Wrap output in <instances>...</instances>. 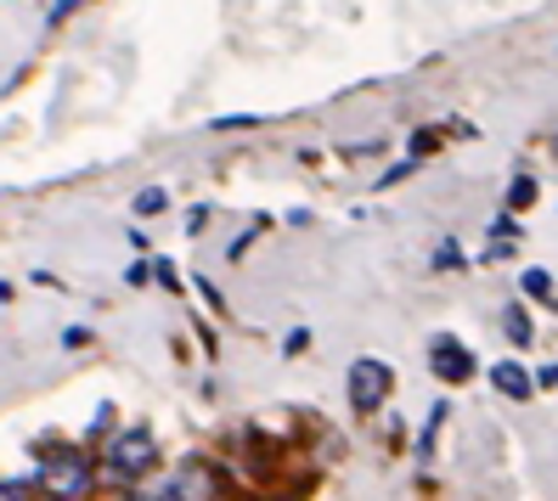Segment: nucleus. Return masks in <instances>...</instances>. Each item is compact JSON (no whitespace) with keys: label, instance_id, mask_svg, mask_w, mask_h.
Segmentation results:
<instances>
[{"label":"nucleus","instance_id":"obj_18","mask_svg":"<svg viewBox=\"0 0 558 501\" xmlns=\"http://www.w3.org/2000/svg\"><path fill=\"white\" fill-rule=\"evenodd\" d=\"M542 389H558V366H542V378H536Z\"/></svg>","mask_w":558,"mask_h":501},{"label":"nucleus","instance_id":"obj_6","mask_svg":"<svg viewBox=\"0 0 558 501\" xmlns=\"http://www.w3.org/2000/svg\"><path fill=\"white\" fill-rule=\"evenodd\" d=\"M158 496H215V479L209 474H181V479H170Z\"/></svg>","mask_w":558,"mask_h":501},{"label":"nucleus","instance_id":"obj_8","mask_svg":"<svg viewBox=\"0 0 558 501\" xmlns=\"http://www.w3.org/2000/svg\"><path fill=\"white\" fill-rule=\"evenodd\" d=\"M502 332H508V339L524 350V344H531V316H524L519 305H508V316H502Z\"/></svg>","mask_w":558,"mask_h":501},{"label":"nucleus","instance_id":"obj_10","mask_svg":"<svg viewBox=\"0 0 558 501\" xmlns=\"http://www.w3.org/2000/svg\"><path fill=\"white\" fill-rule=\"evenodd\" d=\"M519 288L531 293V298H542V305L553 298V277H547V271H524V277H519Z\"/></svg>","mask_w":558,"mask_h":501},{"label":"nucleus","instance_id":"obj_4","mask_svg":"<svg viewBox=\"0 0 558 501\" xmlns=\"http://www.w3.org/2000/svg\"><path fill=\"white\" fill-rule=\"evenodd\" d=\"M40 479H46L51 496H85V490H90V467H85L80 451H69V456H46Z\"/></svg>","mask_w":558,"mask_h":501},{"label":"nucleus","instance_id":"obj_7","mask_svg":"<svg viewBox=\"0 0 558 501\" xmlns=\"http://www.w3.org/2000/svg\"><path fill=\"white\" fill-rule=\"evenodd\" d=\"M130 209H136L142 220H153V215L170 209V192H163V186H147V192H136V204H130Z\"/></svg>","mask_w":558,"mask_h":501},{"label":"nucleus","instance_id":"obj_12","mask_svg":"<svg viewBox=\"0 0 558 501\" xmlns=\"http://www.w3.org/2000/svg\"><path fill=\"white\" fill-rule=\"evenodd\" d=\"M248 124H259L254 113H232V119H215L209 130H248Z\"/></svg>","mask_w":558,"mask_h":501},{"label":"nucleus","instance_id":"obj_13","mask_svg":"<svg viewBox=\"0 0 558 501\" xmlns=\"http://www.w3.org/2000/svg\"><path fill=\"white\" fill-rule=\"evenodd\" d=\"M305 344H311V332H305V327H293V332H288V339H282V350H288V355H300Z\"/></svg>","mask_w":558,"mask_h":501},{"label":"nucleus","instance_id":"obj_14","mask_svg":"<svg viewBox=\"0 0 558 501\" xmlns=\"http://www.w3.org/2000/svg\"><path fill=\"white\" fill-rule=\"evenodd\" d=\"M153 271H158V282H163V288H170V293L181 288V282H175V265H170V259H158V265H153Z\"/></svg>","mask_w":558,"mask_h":501},{"label":"nucleus","instance_id":"obj_9","mask_svg":"<svg viewBox=\"0 0 558 501\" xmlns=\"http://www.w3.org/2000/svg\"><path fill=\"white\" fill-rule=\"evenodd\" d=\"M536 204V181L531 175H513V186H508V209H531Z\"/></svg>","mask_w":558,"mask_h":501},{"label":"nucleus","instance_id":"obj_1","mask_svg":"<svg viewBox=\"0 0 558 501\" xmlns=\"http://www.w3.org/2000/svg\"><path fill=\"white\" fill-rule=\"evenodd\" d=\"M108 467L113 474H124V479H142V474H153L158 467V440L147 428H130V433H119V440L108 445Z\"/></svg>","mask_w":558,"mask_h":501},{"label":"nucleus","instance_id":"obj_16","mask_svg":"<svg viewBox=\"0 0 558 501\" xmlns=\"http://www.w3.org/2000/svg\"><path fill=\"white\" fill-rule=\"evenodd\" d=\"M412 170H417V163H412V158H407V163H396V170H389V175H384V186H396V181H407Z\"/></svg>","mask_w":558,"mask_h":501},{"label":"nucleus","instance_id":"obj_11","mask_svg":"<svg viewBox=\"0 0 558 501\" xmlns=\"http://www.w3.org/2000/svg\"><path fill=\"white\" fill-rule=\"evenodd\" d=\"M435 265H440V271H457V265H463V248H457V243H440Z\"/></svg>","mask_w":558,"mask_h":501},{"label":"nucleus","instance_id":"obj_2","mask_svg":"<svg viewBox=\"0 0 558 501\" xmlns=\"http://www.w3.org/2000/svg\"><path fill=\"white\" fill-rule=\"evenodd\" d=\"M389 383H396V372H389L378 355H361V361L350 366V406H355V412H378L384 394H389Z\"/></svg>","mask_w":558,"mask_h":501},{"label":"nucleus","instance_id":"obj_5","mask_svg":"<svg viewBox=\"0 0 558 501\" xmlns=\"http://www.w3.org/2000/svg\"><path fill=\"white\" fill-rule=\"evenodd\" d=\"M490 383H497L508 400H531V394H536V378L524 372L519 361H497V366H490Z\"/></svg>","mask_w":558,"mask_h":501},{"label":"nucleus","instance_id":"obj_3","mask_svg":"<svg viewBox=\"0 0 558 501\" xmlns=\"http://www.w3.org/2000/svg\"><path fill=\"white\" fill-rule=\"evenodd\" d=\"M429 366H435L440 383H474V372H480L474 350H463L451 332H435V339H429Z\"/></svg>","mask_w":558,"mask_h":501},{"label":"nucleus","instance_id":"obj_17","mask_svg":"<svg viewBox=\"0 0 558 501\" xmlns=\"http://www.w3.org/2000/svg\"><path fill=\"white\" fill-rule=\"evenodd\" d=\"M198 293H204V305H215V310H220V288H215V282H204V277H198Z\"/></svg>","mask_w":558,"mask_h":501},{"label":"nucleus","instance_id":"obj_15","mask_svg":"<svg viewBox=\"0 0 558 501\" xmlns=\"http://www.w3.org/2000/svg\"><path fill=\"white\" fill-rule=\"evenodd\" d=\"M62 344H69V350H80V344H90V327H69V332H62Z\"/></svg>","mask_w":558,"mask_h":501}]
</instances>
